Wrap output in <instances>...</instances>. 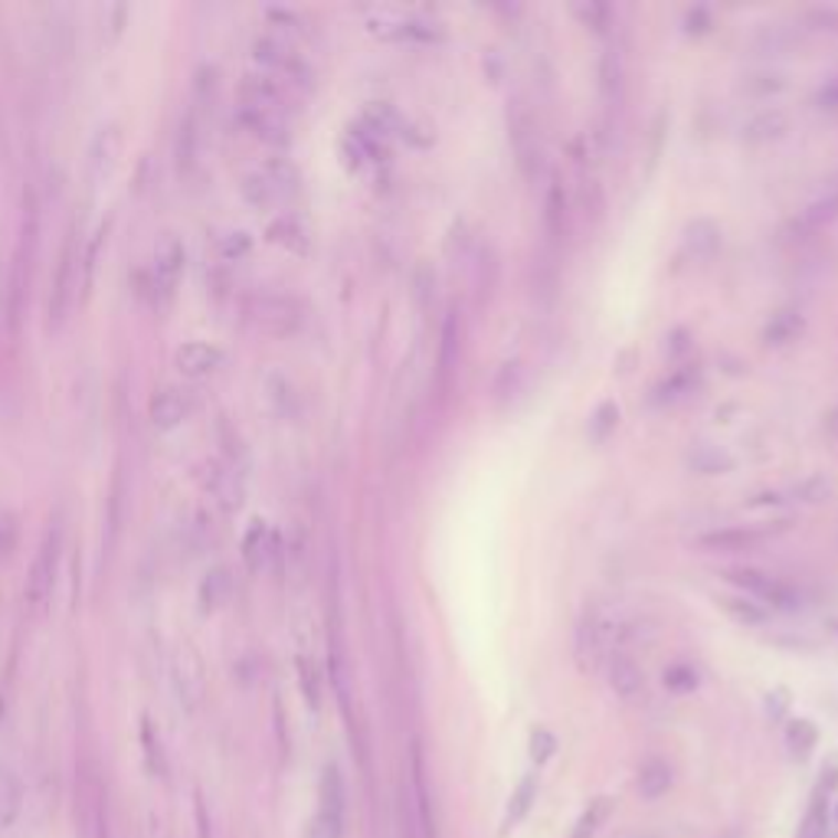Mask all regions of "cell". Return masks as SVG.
I'll list each match as a JSON object with an SVG mask.
<instances>
[{"instance_id":"obj_33","label":"cell","mask_w":838,"mask_h":838,"mask_svg":"<svg viewBox=\"0 0 838 838\" xmlns=\"http://www.w3.org/2000/svg\"><path fill=\"white\" fill-rule=\"evenodd\" d=\"M616 426H619V406L606 400V403H600V410L590 420V439L593 443H606L616 433Z\"/></svg>"},{"instance_id":"obj_44","label":"cell","mask_w":838,"mask_h":838,"mask_svg":"<svg viewBox=\"0 0 838 838\" xmlns=\"http://www.w3.org/2000/svg\"><path fill=\"white\" fill-rule=\"evenodd\" d=\"M826 433H829V439H832V446H838V406L826 416Z\"/></svg>"},{"instance_id":"obj_46","label":"cell","mask_w":838,"mask_h":838,"mask_svg":"<svg viewBox=\"0 0 838 838\" xmlns=\"http://www.w3.org/2000/svg\"><path fill=\"white\" fill-rule=\"evenodd\" d=\"M832 633H836V636H838V619H832Z\"/></svg>"},{"instance_id":"obj_37","label":"cell","mask_w":838,"mask_h":838,"mask_svg":"<svg viewBox=\"0 0 838 838\" xmlns=\"http://www.w3.org/2000/svg\"><path fill=\"white\" fill-rule=\"evenodd\" d=\"M665 685H668L671 691H678V694L694 691V688H698V671H694L691 665H671V668L665 671Z\"/></svg>"},{"instance_id":"obj_2","label":"cell","mask_w":838,"mask_h":838,"mask_svg":"<svg viewBox=\"0 0 838 838\" xmlns=\"http://www.w3.org/2000/svg\"><path fill=\"white\" fill-rule=\"evenodd\" d=\"M344 809H348V789L338 763H328L321 770L318 783V809L311 816L308 838H344Z\"/></svg>"},{"instance_id":"obj_25","label":"cell","mask_w":838,"mask_h":838,"mask_svg":"<svg viewBox=\"0 0 838 838\" xmlns=\"http://www.w3.org/2000/svg\"><path fill=\"white\" fill-rule=\"evenodd\" d=\"M544 226H548V236L551 243H560L566 240L570 233V210H566V193H563V184H551L548 190V200H544Z\"/></svg>"},{"instance_id":"obj_4","label":"cell","mask_w":838,"mask_h":838,"mask_svg":"<svg viewBox=\"0 0 838 838\" xmlns=\"http://www.w3.org/2000/svg\"><path fill=\"white\" fill-rule=\"evenodd\" d=\"M508 138H511L518 168L524 171L528 181H534V178L544 171V148H541L534 118H531V112H528L521 102H515V105L508 108Z\"/></svg>"},{"instance_id":"obj_11","label":"cell","mask_w":838,"mask_h":838,"mask_svg":"<svg viewBox=\"0 0 838 838\" xmlns=\"http://www.w3.org/2000/svg\"><path fill=\"white\" fill-rule=\"evenodd\" d=\"M240 121H243V128L253 131L259 141H269V145H285V141H288L285 112H276V108H266V105H256V102H243V98H240Z\"/></svg>"},{"instance_id":"obj_6","label":"cell","mask_w":838,"mask_h":838,"mask_svg":"<svg viewBox=\"0 0 838 838\" xmlns=\"http://www.w3.org/2000/svg\"><path fill=\"white\" fill-rule=\"evenodd\" d=\"M728 580L734 586H741L744 596H750L753 603H766V606H776V609H796L799 606L796 590L786 586L783 580L763 573V570H731Z\"/></svg>"},{"instance_id":"obj_18","label":"cell","mask_w":838,"mask_h":838,"mask_svg":"<svg viewBox=\"0 0 838 838\" xmlns=\"http://www.w3.org/2000/svg\"><path fill=\"white\" fill-rule=\"evenodd\" d=\"M279 554V538L266 528V521H253L246 541H243V558L250 563V570H266L269 560Z\"/></svg>"},{"instance_id":"obj_30","label":"cell","mask_w":838,"mask_h":838,"mask_svg":"<svg viewBox=\"0 0 838 838\" xmlns=\"http://www.w3.org/2000/svg\"><path fill=\"white\" fill-rule=\"evenodd\" d=\"M816 744H819V731H816L813 721L799 718L786 728V750H789L793 760H806L816 750Z\"/></svg>"},{"instance_id":"obj_41","label":"cell","mask_w":838,"mask_h":838,"mask_svg":"<svg viewBox=\"0 0 838 838\" xmlns=\"http://www.w3.org/2000/svg\"><path fill=\"white\" fill-rule=\"evenodd\" d=\"M694 466L701 468V471H721V468H731V459L721 456V453H714V449H704V453L694 456Z\"/></svg>"},{"instance_id":"obj_38","label":"cell","mask_w":838,"mask_h":838,"mask_svg":"<svg viewBox=\"0 0 838 838\" xmlns=\"http://www.w3.org/2000/svg\"><path fill=\"white\" fill-rule=\"evenodd\" d=\"M554 750H558V741H554V734L551 731H534L531 734V760L534 763H548L551 756H554Z\"/></svg>"},{"instance_id":"obj_20","label":"cell","mask_w":838,"mask_h":838,"mask_svg":"<svg viewBox=\"0 0 838 838\" xmlns=\"http://www.w3.org/2000/svg\"><path fill=\"white\" fill-rule=\"evenodd\" d=\"M23 813V783L10 766H0V832H10Z\"/></svg>"},{"instance_id":"obj_42","label":"cell","mask_w":838,"mask_h":838,"mask_svg":"<svg viewBox=\"0 0 838 838\" xmlns=\"http://www.w3.org/2000/svg\"><path fill=\"white\" fill-rule=\"evenodd\" d=\"M583 206H586V213L593 210V216L603 213V193H600L596 181H583Z\"/></svg>"},{"instance_id":"obj_47","label":"cell","mask_w":838,"mask_h":838,"mask_svg":"<svg viewBox=\"0 0 838 838\" xmlns=\"http://www.w3.org/2000/svg\"><path fill=\"white\" fill-rule=\"evenodd\" d=\"M836 819H838V806H836Z\"/></svg>"},{"instance_id":"obj_31","label":"cell","mask_w":838,"mask_h":838,"mask_svg":"<svg viewBox=\"0 0 838 838\" xmlns=\"http://www.w3.org/2000/svg\"><path fill=\"white\" fill-rule=\"evenodd\" d=\"M718 606L741 626H763L766 623V609L760 603H753L750 596H721Z\"/></svg>"},{"instance_id":"obj_36","label":"cell","mask_w":838,"mask_h":838,"mask_svg":"<svg viewBox=\"0 0 838 838\" xmlns=\"http://www.w3.org/2000/svg\"><path fill=\"white\" fill-rule=\"evenodd\" d=\"M698 383V371L694 368H681L675 371L658 390H655V400H678L685 393H691V386Z\"/></svg>"},{"instance_id":"obj_28","label":"cell","mask_w":838,"mask_h":838,"mask_svg":"<svg viewBox=\"0 0 838 838\" xmlns=\"http://www.w3.org/2000/svg\"><path fill=\"white\" fill-rule=\"evenodd\" d=\"M756 531H744V528H728V531H714L701 538V548L708 551H721V554H734V551H746L750 544H756Z\"/></svg>"},{"instance_id":"obj_1","label":"cell","mask_w":838,"mask_h":838,"mask_svg":"<svg viewBox=\"0 0 838 838\" xmlns=\"http://www.w3.org/2000/svg\"><path fill=\"white\" fill-rule=\"evenodd\" d=\"M295 190H298V171L285 158H269L243 178V197L256 210L285 203L288 197H295Z\"/></svg>"},{"instance_id":"obj_45","label":"cell","mask_w":838,"mask_h":838,"mask_svg":"<svg viewBox=\"0 0 838 838\" xmlns=\"http://www.w3.org/2000/svg\"><path fill=\"white\" fill-rule=\"evenodd\" d=\"M826 102H838V83L829 89V93H826Z\"/></svg>"},{"instance_id":"obj_15","label":"cell","mask_w":838,"mask_h":838,"mask_svg":"<svg viewBox=\"0 0 838 838\" xmlns=\"http://www.w3.org/2000/svg\"><path fill=\"white\" fill-rule=\"evenodd\" d=\"M606 675H609V688L623 698V701H636L646 688V678H643V668L629 658V655L616 653L606 665Z\"/></svg>"},{"instance_id":"obj_35","label":"cell","mask_w":838,"mask_h":838,"mask_svg":"<svg viewBox=\"0 0 838 838\" xmlns=\"http://www.w3.org/2000/svg\"><path fill=\"white\" fill-rule=\"evenodd\" d=\"M793 495H796V501H803V505H819V501H826V498L832 495V478H826V475H809V478H803V481L793 488Z\"/></svg>"},{"instance_id":"obj_21","label":"cell","mask_w":838,"mask_h":838,"mask_svg":"<svg viewBox=\"0 0 838 838\" xmlns=\"http://www.w3.org/2000/svg\"><path fill=\"white\" fill-rule=\"evenodd\" d=\"M803 328H806V318L793 308H783L763 325V344L766 348H786L803 335Z\"/></svg>"},{"instance_id":"obj_32","label":"cell","mask_w":838,"mask_h":838,"mask_svg":"<svg viewBox=\"0 0 838 838\" xmlns=\"http://www.w3.org/2000/svg\"><path fill=\"white\" fill-rule=\"evenodd\" d=\"M609 813H613V799H606V796L593 799V803L583 809V816L576 819V826H573L570 838H593L596 832H600V826L609 819Z\"/></svg>"},{"instance_id":"obj_9","label":"cell","mask_w":838,"mask_h":838,"mask_svg":"<svg viewBox=\"0 0 838 838\" xmlns=\"http://www.w3.org/2000/svg\"><path fill=\"white\" fill-rule=\"evenodd\" d=\"M184 243L168 233L155 243V259H151V276H155V288L171 295L178 288V282L184 276Z\"/></svg>"},{"instance_id":"obj_13","label":"cell","mask_w":838,"mask_h":838,"mask_svg":"<svg viewBox=\"0 0 838 838\" xmlns=\"http://www.w3.org/2000/svg\"><path fill=\"white\" fill-rule=\"evenodd\" d=\"M459 351H463V331H459V315L449 311L443 321V335H439V358H436V371H439V390L446 393L453 386V376L459 368Z\"/></svg>"},{"instance_id":"obj_10","label":"cell","mask_w":838,"mask_h":838,"mask_svg":"<svg viewBox=\"0 0 838 838\" xmlns=\"http://www.w3.org/2000/svg\"><path fill=\"white\" fill-rule=\"evenodd\" d=\"M118 158H121V131H118V125H102L89 145V181L95 187L112 181Z\"/></svg>"},{"instance_id":"obj_39","label":"cell","mask_w":838,"mask_h":838,"mask_svg":"<svg viewBox=\"0 0 838 838\" xmlns=\"http://www.w3.org/2000/svg\"><path fill=\"white\" fill-rule=\"evenodd\" d=\"M273 240H279V243L291 246V250H305V233L295 223H288V220H282V223L273 226Z\"/></svg>"},{"instance_id":"obj_16","label":"cell","mask_w":838,"mask_h":838,"mask_svg":"<svg viewBox=\"0 0 838 838\" xmlns=\"http://www.w3.org/2000/svg\"><path fill=\"white\" fill-rule=\"evenodd\" d=\"M789 131V115L783 108H763L753 118H746L744 141L746 145H770L779 141Z\"/></svg>"},{"instance_id":"obj_40","label":"cell","mask_w":838,"mask_h":838,"mask_svg":"<svg viewBox=\"0 0 838 838\" xmlns=\"http://www.w3.org/2000/svg\"><path fill=\"white\" fill-rule=\"evenodd\" d=\"M806 17H809L813 26H819V30H836L838 33V7H816V10H809Z\"/></svg>"},{"instance_id":"obj_27","label":"cell","mask_w":838,"mask_h":838,"mask_svg":"<svg viewBox=\"0 0 838 838\" xmlns=\"http://www.w3.org/2000/svg\"><path fill=\"white\" fill-rule=\"evenodd\" d=\"M600 95L609 105L619 102V95H623V60L613 50H606L600 56Z\"/></svg>"},{"instance_id":"obj_23","label":"cell","mask_w":838,"mask_h":838,"mask_svg":"<svg viewBox=\"0 0 838 838\" xmlns=\"http://www.w3.org/2000/svg\"><path fill=\"white\" fill-rule=\"evenodd\" d=\"M685 246L694 259H711L721 250V226L714 220H694L685 230Z\"/></svg>"},{"instance_id":"obj_26","label":"cell","mask_w":838,"mask_h":838,"mask_svg":"<svg viewBox=\"0 0 838 838\" xmlns=\"http://www.w3.org/2000/svg\"><path fill=\"white\" fill-rule=\"evenodd\" d=\"M668 786H671V766H668L665 760L653 756V760H646V763L639 766L636 789H639L643 799H658V796H665Z\"/></svg>"},{"instance_id":"obj_17","label":"cell","mask_w":838,"mask_h":838,"mask_svg":"<svg viewBox=\"0 0 838 838\" xmlns=\"http://www.w3.org/2000/svg\"><path fill=\"white\" fill-rule=\"evenodd\" d=\"M253 318L259 321V325H266L269 331H295V325H298V308H295V301H288V298H259L256 305H253Z\"/></svg>"},{"instance_id":"obj_34","label":"cell","mask_w":838,"mask_h":838,"mask_svg":"<svg viewBox=\"0 0 838 838\" xmlns=\"http://www.w3.org/2000/svg\"><path fill=\"white\" fill-rule=\"evenodd\" d=\"M573 13H576V20H580L583 26H590V30H596V33H606V30H609V20H613L609 7H606V3H596V0H580V3H573Z\"/></svg>"},{"instance_id":"obj_22","label":"cell","mask_w":838,"mask_h":838,"mask_svg":"<svg viewBox=\"0 0 838 838\" xmlns=\"http://www.w3.org/2000/svg\"><path fill=\"white\" fill-rule=\"evenodd\" d=\"M413 793H416V819L423 838H436V823H433V806H429V786H426V766H423V750L413 744Z\"/></svg>"},{"instance_id":"obj_19","label":"cell","mask_w":838,"mask_h":838,"mask_svg":"<svg viewBox=\"0 0 838 838\" xmlns=\"http://www.w3.org/2000/svg\"><path fill=\"white\" fill-rule=\"evenodd\" d=\"M206 491L213 495V501L223 508V511H236L243 505V481L233 468L226 466H210V475H206Z\"/></svg>"},{"instance_id":"obj_7","label":"cell","mask_w":838,"mask_h":838,"mask_svg":"<svg viewBox=\"0 0 838 838\" xmlns=\"http://www.w3.org/2000/svg\"><path fill=\"white\" fill-rule=\"evenodd\" d=\"M838 783V756L829 760V766H823V776L813 789V799H809V809L799 823V832L796 838H826L829 836V796L836 789Z\"/></svg>"},{"instance_id":"obj_5","label":"cell","mask_w":838,"mask_h":838,"mask_svg":"<svg viewBox=\"0 0 838 838\" xmlns=\"http://www.w3.org/2000/svg\"><path fill=\"white\" fill-rule=\"evenodd\" d=\"M256 60L266 66V76L276 79V83L301 86V89L311 86V70H308V63H305L285 40H276V36L256 40Z\"/></svg>"},{"instance_id":"obj_43","label":"cell","mask_w":838,"mask_h":838,"mask_svg":"<svg viewBox=\"0 0 838 838\" xmlns=\"http://www.w3.org/2000/svg\"><path fill=\"white\" fill-rule=\"evenodd\" d=\"M708 23H711V20H708V10H704V7H698V10H691V13H688V30L704 33V30H708Z\"/></svg>"},{"instance_id":"obj_12","label":"cell","mask_w":838,"mask_h":838,"mask_svg":"<svg viewBox=\"0 0 838 838\" xmlns=\"http://www.w3.org/2000/svg\"><path fill=\"white\" fill-rule=\"evenodd\" d=\"M76 266H79V246H76V233H70V240L63 246V256H60L56 282H53V298H50V315L56 321L70 311L73 288H76Z\"/></svg>"},{"instance_id":"obj_29","label":"cell","mask_w":838,"mask_h":838,"mask_svg":"<svg viewBox=\"0 0 838 838\" xmlns=\"http://www.w3.org/2000/svg\"><path fill=\"white\" fill-rule=\"evenodd\" d=\"M534 799H538V779H534V776H524V779H521V786L515 789L511 803H508V813H505V829H515L518 823H524V819H528V813H531V806H534Z\"/></svg>"},{"instance_id":"obj_24","label":"cell","mask_w":838,"mask_h":838,"mask_svg":"<svg viewBox=\"0 0 838 838\" xmlns=\"http://www.w3.org/2000/svg\"><path fill=\"white\" fill-rule=\"evenodd\" d=\"M603 639H606L603 623H600L593 613H586L583 623H580V629H576V658H580L583 668H590V665L600 661V655H603Z\"/></svg>"},{"instance_id":"obj_14","label":"cell","mask_w":838,"mask_h":838,"mask_svg":"<svg viewBox=\"0 0 838 838\" xmlns=\"http://www.w3.org/2000/svg\"><path fill=\"white\" fill-rule=\"evenodd\" d=\"M223 361H226V354L216 344H210V341H187L184 348L178 351V371L184 373V376H193V380L220 371Z\"/></svg>"},{"instance_id":"obj_8","label":"cell","mask_w":838,"mask_h":838,"mask_svg":"<svg viewBox=\"0 0 838 838\" xmlns=\"http://www.w3.org/2000/svg\"><path fill=\"white\" fill-rule=\"evenodd\" d=\"M190 413H193V393L187 386H165L148 403V416H151L155 429H165V433L187 423Z\"/></svg>"},{"instance_id":"obj_3","label":"cell","mask_w":838,"mask_h":838,"mask_svg":"<svg viewBox=\"0 0 838 838\" xmlns=\"http://www.w3.org/2000/svg\"><path fill=\"white\" fill-rule=\"evenodd\" d=\"M60 558H63V524H53L33 558L30 576H26V600L33 609H43L53 596L56 573H60Z\"/></svg>"}]
</instances>
